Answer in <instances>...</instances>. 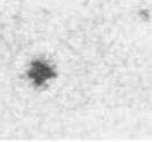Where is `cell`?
<instances>
[{
    "label": "cell",
    "mask_w": 152,
    "mask_h": 142,
    "mask_svg": "<svg viewBox=\"0 0 152 142\" xmlns=\"http://www.w3.org/2000/svg\"><path fill=\"white\" fill-rule=\"evenodd\" d=\"M52 77V70L48 67L44 65L42 63H36L31 69V78L36 82H42L44 80Z\"/></svg>",
    "instance_id": "6da1fadb"
}]
</instances>
